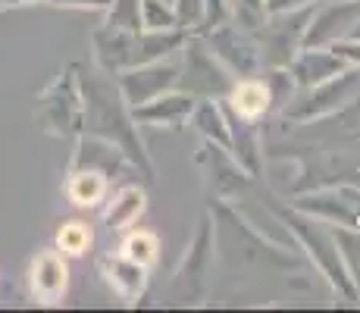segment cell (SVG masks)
Wrapping results in <instances>:
<instances>
[{
	"label": "cell",
	"mask_w": 360,
	"mask_h": 313,
	"mask_svg": "<svg viewBox=\"0 0 360 313\" xmlns=\"http://www.w3.org/2000/svg\"><path fill=\"white\" fill-rule=\"evenodd\" d=\"M66 282H69V269L60 250H41L29 267V285L32 295L41 304H57L66 295Z\"/></svg>",
	"instance_id": "7"
},
{
	"label": "cell",
	"mask_w": 360,
	"mask_h": 313,
	"mask_svg": "<svg viewBox=\"0 0 360 313\" xmlns=\"http://www.w3.org/2000/svg\"><path fill=\"white\" fill-rule=\"evenodd\" d=\"M210 51L217 53V60L223 63L229 72H238L241 79L254 75L260 66V44H254L248 34H241L238 29H232V25H226V23L213 25Z\"/></svg>",
	"instance_id": "5"
},
{
	"label": "cell",
	"mask_w": 360,
	"mask_h": 313,
	"mask_svg": "<svg viewBox=\"0 0 360 313\" xmlns=\"http://www.w3.org/2000/svg\"><path fill=\"white\" fill-rule=\"evenodd\" d=\"M266 88H269V101L273 103H288L292 101V91H295L292 72H285V69H273L269 79H266Z\"/></svg>",
	"instance_id": "23"
},
{
	"label": "cell",
	"mask_w": 360,
	"mask_h": 313,
	"mask_svg": "<svg viewBox=\"0 0 360 313\" xmlns=\"http://www.w3.org/2000/svg\"><path fill=\"white\" fill-rule=\"evenodd\" d=\"M314 4H320V0H263V10H266V16H273V13H292Z\"/></svg>",
	"instance_id": "25"
},
{
	"label": "cell",
	"mask_w": 360,
	"mask_h": 313,
	"mask_svg": "<svg viewBox=\"0 0 360 313\" xmlns=\"http://www.w3.org/2000/svg\"><path fill=\"white\" fill-rule=\"evenodd\" d=\"M342 69H348L342 60L332 53V47H301L292 60H288V72H292L295 85L314 88L329 82L332 75H338Z\"/></svg>",
	"instance_id": "8"
},
{
	"label": "cell",
	"mask_w": 360,
	"mask_h": 313,
	"mask_svg": "<svg viewBox=\"0 0 360 313\" xmlns=\"http://www.w3.org/2000/svg\"><path fill=\"white\" fill-rule=\"evenodd\" d=\"M229 107H232V113L235 116H245V120H257V116H263L269 107H273V101H269V88H266V82H260V79H241V82H235V85L229 88Z\"/></svg>",
	"instance_id": "12"
},
{
	"label": "cell",
	"mask_w": 360,
	"mask_h": 313,
	"mask_svg": "<svg viewBox=\"0 0 360 313\" xmlns=\"http://www.w3.org/2000/svg\"><path fill=\"white\" fill-rule=\"evenodd\" d=\"M131 53H135V34L116 32V29H103L94 34V57L107 72H122L131 66Z\"/></svg>",
	"instance_id": "10"
},
{
	"label": "cell",
	"mask_w": 360,
	"mask_h": 313,
	"mask_svg": "<svg viewBox=\"0 0 360 313\" xmlns=\"http://www.w3.org/2000/svg\"><path fill=\"white\" fill-rule=\"evenodd\" d=\"M0 10H10V0H0Z\"/></svg>",
	"instance_id": "29"
},
{
	"label": "cell",
	"mask_w": 360,
	"mask_h": 313,
	"mask_svg": "<svg viewBox=\"0 0 360 313\" xmlns=\"http://www.w3.org/2000/svg\"><path fill=\"white\" fill-rule=\"evenodd\" d=\"M157 238L150 232H131L126 241H122V257L141 263V267H150L157 260Z\"/></svg>",
	"instance_id": "21"
},
{
	"label": "cell",
	"mask_w": 360,
	"mask_h": 313,
	"mask_svg": "<svg viewBox=\"0 0 360 313\" xmlns=\"http://www.w3.org/2000/svg\"><path fill=\"white\" fill-rule=\"evenodd\" d=\"M22 4H34V0H10V6H22Z\"/></svg>",
	"instance_id": "28"
},
{
	"label": "cell",
	"mask_w": 360,
	"mask_h": 313,
	"mask_svg": "<svg viewBox=\"0 0 360 313\" xmlns=\"http://www.w3.org/2000/svg\"><path fill=\"white\" fill-rule=\"evenodd\" d=\"M357 91H360V69L348 66L338 75H332L329 82H323V85L307 88V97H304V101L292 103V107L285 103V116H292L297 122L316 120V116H326L332 110L342 107V103H348Z\"/></svg>",
	"instance_id": "2"
},
{
	"label": "cell",
	"mask_w": 360,
	"mask_h": 313,
	"mask_svg": "<svg viewBox=\"0 0 360 313\" xmlns=\"http://www.w3.org/2000/svg\"><path fill=\"white\" fill-rule=\"evenodd\" d=\"M360 23V0H329L316 6L307 19L301 47H329L348 38L351 29Z\"/></svg>",
	"instance_id": "4"
},
{
	"label": "cell",
	"mask_w": 360,
	"mask_h": 313,
	"mask_svg": "<svg viewBox=\"0 0 360 313\" xmlns=\"http://www.w3.org/2000/svg\"><path fill=\"white\" fill-rule=\"evenodd\" d=\"M141 213H144V191L138 185H129V188H120V191L113 194V200H110L103 219H107L110 229L122 232V229L135 226Z\"/></svg>",
	"instance_id": "15"
},
{
	"label": "cell",
	"mask_w": 360,
	"mask_h": 313,
	"mask_svg": "<svg viewBox=\"0 0 360 313\" xmlns=\"http://www.w3.org/2000/svg\"><path fill=\"white\" fill-rule=\"evenodd\" d=\"M172 10H176V25L179 29H198L207 19V0H172Z\"/></svg>",
	"instance_id": "22"
},
{
	"label": "cell",
	"mask_w": 360,
	"mask_h": 313,
	"mask_svg": "<svg viewBox=\"0 0 360 313\" xmlns=\"http://www.w3.org/2000/svg\"><path fill=\"white\" fill-rule=\"evenodd\" d=\"M198 97L191 91H163L154 101L141 103V107H131V120L144 122V125H182L195 110Z\"/></svg>",
	"instance_id": "9"
},
{
	"label": "cell",
	"mask_w": 360,
	"mask_h": 313,
	"mask_svg": "<svg viewBox=\"0 0 360 313\" xmlns=\"http://www.w3.org/2000/svg\"><path fill=\"white\" fill-rule=\"evenodd\" d=\"M53 6H69V10H107L110 0H47Z\"/></svg>",
	"instance_id": "26"
},
{
	"label": "cell",
	"mask_w": 360,
	"mask_h": 313,
	"mask_svg": "<svg viewBox=\"0 0 360 313\" xmlns=\"http://www.w3.org/2000/svg\"><path fill=\"white\" fill-rule=\"evenodd\" d=\"M295 232H297V238L310 248V257H316V263H320V269L329 276V282L338 285L348 298H354V285H351V279H348V269H345V263H342L335 238L323 232V226H316V222H304V219H295Z\"/></svg>",
	"instance_id": "6"
},
{
	"label": "cell",
	"mask_w": 360,
	"mask_h": 313,
	"mask_svg": "<svg viewBox=\"0 0 360 313\" xmlns=\"http://www.w3.org/2000/svg\"><path fill=\"white\" fill-rule=\"evenodd\" d=\"M141 29L144 32L176 29V10H172V0H141Z\"/></svg>",
	"instance_id": "19"
},
{
	"label": "cell",
	"mask_w": 360,
	"mask_h": 313,
	"mask_svg": "<svg viewBox=\"0 0 360 313\" xmlns=\"http://www.w3.org/2000/svg\"><path fill=\"white\" fill-rule=\"evenodd\" d=\"M91 248V229L85 226V222L72 219V222H63L57 232V250L60 254H85V250Z\"/></svg>",
	"instance_id": "20"
},
{
	"label": "cell",
	"mask_w": 360,
	"mask_h": 313,
	"mask_svg": "<svg viewBox=\"0 0 360 313\" xmlns=\"http://www.w3.org/2000/svg\"><path fill=\"white\" fill-rule=\"evenodd\" d=\"M185 75H179V82L185 79V88L191 94H200V97H213L217 101L219 94H229V88L235 85L229 69L217 60V53L210 51L207 44L200 41H185Z\"/></svg>",
	"instance_id": "3"
},
{
	"label": "cell",
	"mask_w": 360,
	"mask_h": 313,
	"mask_svg": "<svg viewBox=\"0 0 360 313\" xmlns=\"http://www.w3.org/2000/svg\"><path fill=\"white\" fill-rule=\"evenodd\" d=\"M348 38H357V41H360V23L354 25V29H351V34H348Z\"/></svg>",
	"instance_id": "27"
},
{
	"label": "cell",
	"mask_w": 360,
	"mask_h": 313,
	"mask_svg": "<svg viewBox=\"0 0 360 313\" xmlns=\"http://www.w3.org/2000/svg\"><path fill=\"white\" fill-rule=\"evenodd\" d=\"M107 279L113 285L116 295H122L126 301H135L141 298L144 285H148V267L129 260V257H110L107 260Z\"/></svg>",
	"instance_id": "13"
},
{
	"label": "cell",
	"mask_w": 360,
	"mask_h": 313,
	"mask_svg": "<svg viewBox=\"0 0 360 313\" xmlns=\"http://www.w3.org/2000/svg\"><path fill=\"white\" fill-rule=\"evenodd\" d=\"M188 41L185 29H163V32H138L135 34V53H131V66L150 60H166L176 51H182V44Z\"/></svg>",
	"instance_id": "11"
},
{
	"label": "cell",
	"mask_w": 360,
	"mask_h": 313,
	"mask_svg": "<svg viewBox=\"0 0 360 313\" xmlns=\"http://www.w3.org/2000/svg\"><path fill=\"white\" fill-rule=\"evenodd\" d=\"M179 75L182 66L176 60H150V63H138L120 72V94L129 107H141V103L154 101L163 91L179 88Z\"/></svg>",
	"instance_id": "1"
},
{
	"label": "cell",
	"mask_w": 360,
	"mask_h": 313,
	"mask_svg": "<svg viewBox=\"0 0 360 313\" xmlns=\"http://www.w3.org/2000/svg\"><path fill=\"white\" fill-rule=\"evenodd\" d=\"M120 148H113L110 141H82L79 151H75V163L72 170H98L113 176V170H120Z\"/></svg>",
	"instance_id": "17"
},
{
	"label": "cell",
	"mask_w": 360,
	"mask_h": 313,
	"mask_svg": "<svg viewBox=\"0 0 360 313\" xmlns=\"http://www.w3.org/2000/svg\"><path fill=\"white\" fill-rule=\"evenodd\" d=\"M188 120L198 125V132L207 138V141H213L217 148L229 151V120H226L223 107H219L213 97H207V101L195 103V110H191Z\"/></svg>",
	"instance_id": "14"
},
{
	"label": "cell",
	"mask_w": 360,
	"mask_h": 313,
	"mask_svg": "<svg viewBox=\"0 0 360 313\" xmlns=\"http://www.w3.org/2000/svg\"><path fill=\"white\" fill-rule=\"evenodd\" d=\"M107 29L138 34L141 29V0H110L107 6Z\"/></svg>",
	"instance_id": "18"
},
{
	"label": "cell",
	"mask_w": 360,
	"mask_h": 313,
	"mask_svg": "<svg viewBox=\"0 0 360 313\" xmlns=\"http://www.w3.org/2000/svg\"><path fill=\"white\" fill-rule=\"evenodd\" d=\"M107 176L98 170H72V176H69L66 182V194L72 204L79 207H98L103 198H107Z\"/></svg>",
	"instance_id": "16"
},
{
	"label": "cell",
	"mask_w": 360,
	"mask_h": 313,
	"mask_svg": "<svg viewBox=\"0 0 360 313\" xmlns=\"http://www.w3.org/2000/svg\"><path fill=\"white\" fill-rule=\"evenodd\" d=\"M332 53L345 63V66H357L360 69V41L357 38H342L335 44H329Z\"/></svg>",
	"instance_id": "24"
}]
</instances>
